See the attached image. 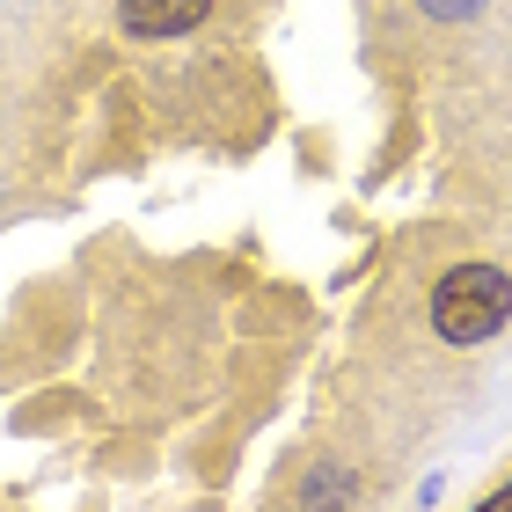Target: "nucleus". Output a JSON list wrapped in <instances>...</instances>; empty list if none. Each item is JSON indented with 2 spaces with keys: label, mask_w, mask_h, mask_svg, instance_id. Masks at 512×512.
<instances>
[{
  "label": "nucleus",
  "mask_w": 512,
  "mask_h": 512,
  "mask_svg": "<svg viewBox=\"0 0 512 512\" xmlns=\"http://www.w3.org/2000/svg\"><path fill=\"white\" fill-rule=\"evenodd\" d=\"M483 512H512V483H505V491H491V498H483Z\"/></svg>",
  "instance_id": "obj_4"
},
{
  "label": "nucleus",
  "mask_w": 512,
  "mask_h": 512,
  "mask_svg": "<svg viewBox=\"0 0 512 512\" xmlns=\"http://www.w3.org/2000/svg\"><path fill=\"white\" fill-rule=\"evenodd\" d=\"M512 315V278L498 264H461L432 286V330L447 344H483Z\"/></svg>",
  "instance_id": "obj_1"
},
{
  "label": "nucleus",
  "mask_w": 512,
  "mask_h": 512,
  "mask_svg": "<svg viewBox=\"0 0 512 512\" xmlns=\"http://www.w3.org/2000/svg\"><path fill=\"white\" fill-rule=\"evenodd\" d=\"M483 0H425V15H439V22H461V15H476Z\"/></svg>",
  "instance_id": "obj_3"
},
{
  "label": "nucleus",
  "mask_w": 512,
  "mask_h": 512,
  "mask_svg": "<svg viewBox=\"0 0 512 512\" xmlns=\"http://www.w3.org/2000/svg\"><path fill=\"white\" fill-rule=\"evenodd\" d=\"M118 15L132 37H183L213 15V0H118Z\"/></svg>",
  "instance_id": "obj_2"
}]
</instances>
